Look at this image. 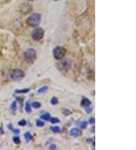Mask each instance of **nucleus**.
<instances>
[{"instance_id":"obj_1","label":"nucleus","mask_w":136,"mask_h":150,"mask_svg":"<svg viewBox=\"0 0 136 150\" xmlns=\"http://www.w3.org/2000/svg\"><path fill=\"white\" fill-rule=\"evenodd\" d=\"M40 20H41L40 15L38 14V13H35V14H33L31 16H30L29 18H27V22L29 26L32 27H36L39 24Z\"/></svg>"},{"instance_id":"obj_2","label":"nucleus","mask_w":136,"mask_h":150,"mask_svg":"<svg viewBox=\"0 0 136 150\" xmlns=\"http://www.w3.org/2000/svg\"><path fill=\"white\" fill-rule=\"evenodd\" d=\"M24 58L28 63H32L36 59V51L33 49H28L24 52Z\"/></svg>"},{"instance_id":"obj_3","label":"nucleus","mask_w":136,"mask_h":150,"mask_svg":"<svg viewBox=\"0 0 136 150\" xmlns=\"http://www.w3.org/2000/svg\"><path fill=\"white\" fill-rule=\"evenodd\" d=\"M57 64H58V68L59 70H61V71H68L71 67L72 62H71L70 59L65 58V59H63L61 62L58 63Z\"/></svg>"},{"instance_id":"obj_4","label":"nucleus","mask_w":136,"mask_h":150,"mask_svg":"<svg viewBox=\"0 0 136 150\" xmlns=\"http://www.w3.org/2000/svg\"><path fill=\"white\" fill-rule=\"evenodd\" d=\"M24 72L19 69H15L11 73V77L14 81H20L24 78Z\"/></svg>"},{"instance_id":"obj_5","label":"nucleus","mask_w":136,"mask_h":150,"mask_svg":"<svg viewBox=\"0 0 136 150\" xmlns=\"http://www.w3.org/2000/svg\"><path fill=\"white\" fill-rule=\"evenodd\" d=\"M65 54H66V50L63 49V47H61V46L56 47L54 49V51H53L54 57L58 60L62 59L64 57Z\"/></svg>"},{"instance_id":"obj_6","label":"nucleus","mask_w":136,"mask_h":150,"mask_svg":"<svg viewBox=\"0 0 136 150\" xmlns=\"http://www.w3.org/2000/svg\"><path fill=\"white\" fill-rule=\"evenodd\" d=\"M32 38L34 40H40L41 39H42L43 36H44V30L42 28H36L33 32H32Z\"/></svg>"},{"instance_id":"obj_7","label":"nucleus","mask_w":136,"mask_h":150,"mask_svg":"<svg viewBox=\"0 0 136 150\" xmlns=\"http://www.w3.org/2000/svg\"><path fill=\"white\" fill-rule=\"evenodd\" d=\"M20 11L23 13V14H28L29 12L31 11L32 10V7L30 5L27 4V3H23L20 6Z\"/></svg>"},{"instance_id":"obj_8","label":"nucleus","mask_w":136,"mask_h":150,"mask_svg":"<svg viewBox=\"0 0 136 150\" xmlns=\"http://www.w3.org/2000/svg\"><path fill=\"white\" fill-rule=\"evenodd\" d=\"M70 134L72 136H74V137H77V136H80L82 135L81 131L78 128H73L72 130L70 131Z\"/></svg>"},{"instance_id":"obj_9","label":"nucleus","mask_w":136,"mask_h":150,"mask_svg":"<svg viewBox=\"0 0 136 150\" xmlns=\"http://www.w3.org/2000/svg\"><path fill=\"white\" fill-rule=\"evenodd\" d=\"M81 105L83 106V107L90 106L91 102L89 101V99H86V98H83V99H82V100Z\"/></svg>"},{"instance_id":"obj_10","label":"nucleus","mask_w":136,"mask_h":150,"mask_svg":"<svg viewBox=\"0 0 136 150\" xmlns=\"http://www.w3.org/2000/svg\"><path fill=\"white\" fill-rule=\"evenodd\" d=\"M41 118H42V119H44L45 121H49L50 118H51V116H50L49 113H45V114H44V115H42L41 116Z\"/></svg>"},{"instance_id":"obj_11","label":"nucleus","mask_w":136,"mask_h":150,"mask_svg":"<svg viewBox=\"0 0 136 150\" xmlns=\"http://www.w3.org/2000/svg\"><path fill=\"white\" fill-rule=\"evenodd\" d=\"M24 136H25V140H26V141L29 142L30 140H32V136H31V134L30 133V132H27L25 134H24Z\"/></svg>"},{"instance_id":"obj_12","label":"nucleus","mask_w":136,"mask_h":150,"mask_svg":"<svg viewBox=\"0 0 136 150\" xmlns=\"http://www.w3.org/2000/svg\"><path fill=\"white\" fill-rule=\"evenodd\" d=\"M25 111L27 112V113H30L31 112V106L29 102H27L26 103V107H25Z\"/></svg>"},{"instance_id":"obj_13","label":"nucleus","mask_w":136,"mask_h":150,"mask_svg":"<svg viewBox=\"0 0 136 150\" xmlns=\"http://www.w3.org/2000/svg\"><path fill=\"white\" fill-rule=\"evenodd\" d=\"M30 91V89H18L15 91L16 93H28Z\"/></svg>"},{"instance_id":"obj_14","label":"nucleus","mask_w":136,"mask_h":150,"mask_svg":"<svg viewBox=\"0 0 136 150\" xmlns=\"http://www.w3.org/2000/svg\"><path fill=\"white\" fill-rule=\"evenodd\" d=\"M49 121H50L52 124H56V123H58V122L60 121L59 119L57 118H51Z\"/></svg>"},{"instance_id":"obj_15","label":"nucleus","mask_w":136,"mask_h":150,"mask_svg":"<svg viewBox=\"0 0 136 150\" xmlns=\"http://www.w3.org/2000/svg\"><path fill=\"white\" fill-rule=\"evenodd\" d=\"M51 130L53 131L54 133H58L60 132V127H51Z\"/></svg>"},{"instance_id":"obj_16","label":"nucleus","mask_w":136,"mask_h":150,"mask_svg":"<svg viewBox=\"0 0 136 150\" xmlns=\"http://www.w3.org/2000/svg\"><path fill=\"white\" fill-rule=\"evenodd\" d=\"M84 108H85V111L87 112V113H89V114H90L91 112H92V107H91V105L90 106H85V107H84Z\"/></svg>"},{"instance_id":"obj_17","label":"nucleus","mask_w":136,"mask_h":150,"mask_svg":"<svg viewBox=\"0 0 136 150\" xmlns=\"http://www.w3.org/2000/svg\"><path fill=\"white\" fill-rule=\"evenodd\" d=\"M36 125H37V127H43L45 125V123L43 121H40V120H37L36 121Z\"/></svg>"},{"instance_id":"obj_18","label":"nucleus","mask_w":136,"mask_h":150,"mask_svg":"<svg viewBox=\"0 0 136 150\" xmlns=\"http://www.w3.org/2000/svg\"><path fill=\"white\" fill-rule=\"evenodd\" d=\"M32 106H33V108H39L41 107V104H40L39 102H33V103L32 104Z\"/></svg>"},{"instance_id":"obj_19","label":"nucleus","mask_w":136,"mask_h":150,"mask_svg":"<svg viewBox=\"0 0 136 150\" xmlns=\"http://www.w3.org/2000/svg\"><path fill=\"white\" fill-rule=\"evenodd\" d=\"M80 127H81L82 129H85V128H86V127H87V122L86 121H83V122H82L80 124Z\"/></svg>"},{"instance_id":"obj_20","label":"nucleus","mask_w":136,"mask_h":150,"mask_svg":"<svg viewBox=\"0 0 136 150\" xmlns=\"http://www.w3.org/2000/svg\"><path fill=\"white\" fill-rule=\"evenodd\" d=\"M58 99L56 97H53L52 99H51V103L52 104V105H56V104H58Z\"/></svg>"},{"instance_id":"obj_21","label":"nucleus","mask_w":136,"mask_h":150,"mask_svg":"<svg viewBox=\"0 0 136 150\" xmlns=\"http://www.w3.org/2000/svg\"><path fill=\"white\" fill-rule=\"evenodd\" d=\"M13 141L15 142L16 144H19L20 140V138H19L18 136H14V137H13Z\"/></svg>"},{"instance_id":"obj_22","label":"nucleus","mask_w":136,"mask_h":150,"mask_svg":"<svg viewBox=\"0 0 136 150\" xmlns=\"http://www.w3.org/2000/svg\"><path fill=\"white\" fill-rule=\"evenodd\" d=\"M47 89H48V87H43L40 88L39 90H38V93H43V92H45Z\"/></svg>"},{"instance_id":"obj_23","label":"nucleus","mask_w":136,"mask_h":150,"mask_svg":"<svg viewBox=\"0 0 136 150\" xmlns=\"http://www.w3.org/2000/svg\"><path fill=\"white\" fill-rule=\"evenodd\" d=\"M18 124H19L20 126H25V125L27 124V122H26L25 120H21V121H20L18 122Z\"/></svg>"},{"instance_id":"obj_24","label":"nucleus","mask_w":136,"mask_h":150,"mask_svg":"<svg viewBox=\"0 0 136 150\" xmlns=\"http://www.w3.org/2000/svg\"><path fill=\"white\" fill-rule=\"evenodd\" d=\"M11 110L13 111V112H15V110H16V102H14L12 104H11Z\"/></svg>"},{"instance_id":"obj_25","label":"nucleus","mask_w":136,"mask_h":150,"mask_svg":"<svg viewBox=\"0 0 136 150\" xmlns=\"http://www.w3.org/2000/svg\"><path fill=\"white\" fill-rule=\"evenodd\" d=\"M63 112L65 115H68L71 114V112L69 111V110H67V109H63Z\"/></svg>"},{"instance_id":"obj_26","label":"nucleus","mask_w":136,"mask_h":150,"mask_svg":"<svg viewBox=\"0 0 136 150\" xmlns=\"http://www.w3.org/2000/svg\"><path fill=\"white\" fill-rule=\"evenodd\" d=\"M11 131L15 133H17V134L20 133V131H19V130H17V129H14V128H13V129H11Z\"/></svg>"},{"instance_id":"obj_27","label":"nucleus","mask_w":136,"mask_h":150,"mask_svg":"<svg viewBox=\"0 0 136 150\" xmlns=\"http://www.w3.org/2000/svg\"><path fill=\"white\" fill-rule=\"evenodd\" d=\"M89 122H90V124H94L95 123V118H91Z\"/></svg>"},{"instance_id":"obj_28","label":"nucleus","mask_w":136,"mask_h":150,"mask_svg":"<svg viewBox=\"0 0 136 150\" xmlns=\"http://www.w3.org/2000/svg\"><path fill=\"white\" fill-rule=\"evenodd\" d=\"M56 149V146H54V145H52V146H50V149Z\"/></svg>"},{"instance_id":"obj_29","label":"nucleus","mask_w":136,"mask_h":150,"mask_svg":"<svg viewBox=\"0 0 136 150\" xmlns=\"http://www.w3.org/2000/svg\"><path fill=\"white\" fill-rule=\"evenodd\" d=\"M27 1H33V0H27Z\"/></svg>"},{"instance_id":"obj_30","label":"nucleus","mask_w":136,"mask_h":150,"mask_svg":"<svg viewBox=\"0 0 136 150\" xmlns=\"http://www.w3.org/2000/svg\"><path fill=\"white\" fill-rule=\"evenodd\" d=\"M54 1H58V0H54Z\"/></svg>"}]
</instances>
